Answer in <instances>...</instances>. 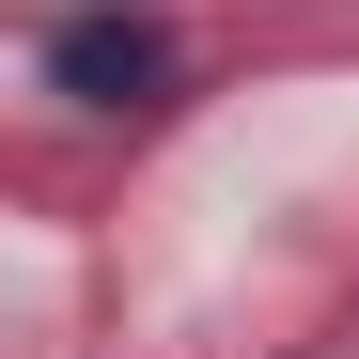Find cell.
<instances>
[{"label":"cell","instance_id":"cell-1","mask_svg":"<svg viewBox=\"0 0 359 359\" xmlns=\"http://www.w3.org/2000/svg\"><path fill=\"white\" fill-rule=\"evenodd\" d=\"M172 79H188V47H172V16H141V0H63V16H47V94H79V109H172Z\"/></svg>","mask_w":359,"mask_h":359}]
</instances>
